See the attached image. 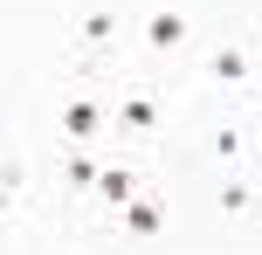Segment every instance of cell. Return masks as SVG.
I'll return each mask as SVG.
<instances>
[{"mask_svg":"<svg viewBox=\"0 0 262 255\" xmlns=\"http://www.w3.org/2000/svg\"><path fill=\"white\" fill-rule=\"evenodd\" d=\"M145 35H152V49H180V41H186V14H152V21H145Z\"/></svg>","mask_w":262,"mask_h":255,"instance_id":"6da1fadb","label":"cell"},{"mask_svg":"<svg viewBox=\"0 0 262 255\" xmlns=\"http://www.w3.org/2000/svg\"><path fill=\"white\" fill-rule=\"evenodd\" d=\"M97 118H104V110H97L90 97H76V104L62 110V131H69V138H90V131H97Z\"/></svg>","mask_w":262,"mask_h":255,"instance_id":"7a4b0ae2","label":"cell"},{"mask_svg":"<svg viewBox=\"0 0 262 255\" xmlns=\"http://www.w3.org/2000/svg\"><path fill=\"white\" fill-rule=\"evenodd\" d=\"M90 187H97V193H104V200H131V187H138V179H131V173H124V166H111V173H97V179H90Z\"/></svg>","mask_w":262,"mask_h":255,"instance_id":"3957f363","label":"cell"},{"mask_svg":"<svg viewBox=\"0 0 262 255\" xmlns=\"http://www.w3.org/2000/svg\"><path fill=\"white\" fill-rule=\"evenodd\" d=\"M124 221H131V235H159V221H166V214H159L152 200H124Z\"/></svg>","mask_w":262,"mask_h":255,"instance_id":"277c9868","label":"cell"},{"mask_svg":"<svg viewBox=\"0 0 262 255\" xmlns=\"http://www.w3.org/2000/svg\"><path fill=\"white\" fill-rule=\"evenodd\" d=\"M152 124H159L152 97H131V104H124V131H152Z\"/></svg>","mask_w":262,"mask_h":255,"instance_id":"5b68a950","label":"cell"},{"mask_svg":"<svg viewBox=\"0 0 262 255\" xmlns=\"http://www.w3.org/2000/svg\"><path fill=\"white\" fill-rule=\"evenodd\" d=\"M242 69H249V62H242V49H214V76H221V83H235Z\"/></svg>","mask_w":262,"mask_h":255,"instance_id":"8992f818","label":"cell"},{"mask_svg":"<svg viewBox=\"0 0 262 255\" xmlns=\"http://www.w3.org/2000/svg\"><path fill=\"white\" fill-rule=\"evenodd\" d=\"M90 179H97V166H90V159L76 152V159H69V187H90Z\"/></svg>","mask_w":262,"mask_h":255,"instance_id":"52a82bcc","label":"cell"},{"mask_svg":"<svg viewBox=\"0 0 262 255\" xmlns=\"http://www.w3.org/2000/svg\"><path fill=\"white\" fill-rule=\"evenodd\" d=\"M0 214H7V187H0Z\"/></svg>","mask_w":262,"mask_h":255,"instance_id":"ba28073f","label":"cell"}]
</instances>
